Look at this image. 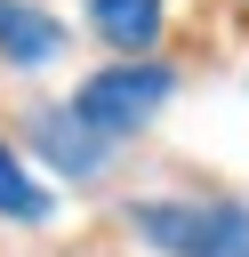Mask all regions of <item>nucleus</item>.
<instances>
[{
    "label": "nucleus",
    "instance_id": "1",
    "mask_svg": "<svg viewBox=\"0 0 249 257\" xmlns=\"http://www.w3.org/2000/svg\"><path fill=\"white\" fill-rule=\"evenodd\" d=\"M137 233L161 257H249V209L233 201H145Z\"/></svg>",
    "mask_w": 249,
    "mask_h": 257
},
{
    "label": "nucleus",
    "instance_id": "2",
    "mask_svg": "<svg viewBox=\"0 0 249 257\" xmlns=\"http://www.w3.org/2000/svg\"><path fill=\"white\" fill-rule=\"evenodd\" d=\"M169 104V72L161 64H112V72H96V80H80V96H72V120L88 128V137H129V128H145L153 112Z\"/></svg>",
    "mask_w": 249,
    "mask_h": 257
},
{
    "label": "nucleus",
    "instance_id": "3",
    "mask_svg": "<svg viewBox=\"0 0 249 257\" xmlns=\"http://www.w3.org/2000/svg\"><path fill=\"white\" fill-rule=\"evenodd\" d=\"M48 56H64V24L48 8H32V0H0V64L32 72Z\"/></svg>",
    "mask_w": 249,
    "mask_h": 257
},
{
    "label": "nucleus",
    "instance_id": "4",
    "mask_svg": "<svg viewBox=\"0 0 249 257\" xmlns=\"http://www.w3.org/2000/svg\"><path fill=\"white\" fill-rule=\"evenodd\" d=\"M88 16H96V32L120 56H145L161 40V0H88Z\"/></svg>",
    "mask_w": 249,
    "mask_h": 257
},
{
    "label": "nucleus",
    "instance_id": "5",
    "mask_svg": "<svg viewBox=\"0 0 249 257\" xmlns=\"http://www.w3.org/2000/svg\"><path fill=\"white\" fill-rule=\"evenodd\" d=\"M0 217H24V225H32V217H48V193H40V177H32V169H24L8 145H0Z\"/></svg>",
    "mask_w": 249,
    "mask_h": 257
},
{
    "label": "nucleus",
    "instance_id": "6",
    "mask_svg": "<svg viewBox=\"0 0 249 257\" xmlns=\"http://www.w3.org/2000/svg\"><path fill=\"white\" fill-rule=\"evenodd\" d=\"M40 145H48V153H56L72 177L104 161V137H80V120H64V112H56V120H40Z\"/></svg>",
    "mask_w": 249,
    "mask_h": 257
}]
</instances>
